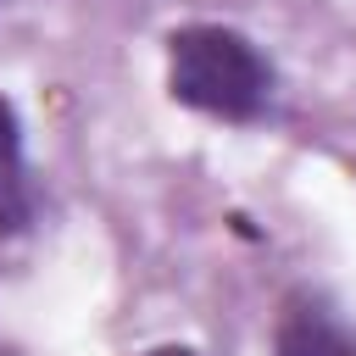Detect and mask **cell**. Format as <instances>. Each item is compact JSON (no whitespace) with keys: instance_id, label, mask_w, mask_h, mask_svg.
Listing matches in <instances>:
<instances>
[{"instance_id":"277c9868","label":"cell","mask_w":356,"mask_h":356,"mask_svg":"<svg viewBox=\"0 0 356 356\" xmlns=\"http://www.w3.org/2000/svg\"><path fill=\"white\" fill-rule=\"evenodd\" d=\"M134 356H200L195 345H150V350H134Z\"/></svg>"},{"instance_id":"7a4b0ae2","label":"cell","mask_w":356,"mask_h":356,"mask_svg":"<svg viewBox=\"0 0 356 356\" xmlns=\"http://www.w3.org/2000/svg\"><path fill=\"white\" fill-rule=\"evenodd\" d=\"M273 356H356V323L328 295L295 289L273 317Z\"/></svg>"},{"instance_id":"3957f363","label":"cell","mask_w":356,"mask_h":356,"mask_svg":"<svg viewBox=\"0 0 356 356\" xmlns=\"http://www.w3.org/2000/svg\"><path fill=\"white\" fill-rule=\"evenodd\" d=\"M33 217H39V195H33V172H28L22 117H17V100L0 95V239L28 234Z\"/></svg>"},{"instance_id":"6da1fadb","label":"cell","mask_w":356,"mask_h":356,"mask_svg":"<svg viewBox=\"0 0 356 356\" xmlns=\"http://www.w3.org/2000/svg\"><path fill=\"white\" fill-rule=\"evenodd\" d=\"M167 100L195 117L250 128L278 100V67L234 22H178L167 33Z\"/></svg>"}]
</instances>
